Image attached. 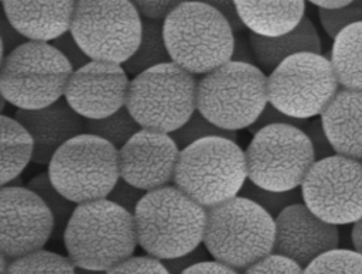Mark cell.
Instances as JSON below:
<instances>
[{
    "instance_id": "cell-38",
    "label": "cell",
    "mask_w": 362,
    "mask_h": 274,
    "mask_svg": "<svg viewBox=\"0 0 362 274\" xmlns=\"http://www.w3.org/2000/svg\"><path fill=\"white\" fill-rule=\"evenodd\" d=\"M303 130L311 141L314 155H315V161L335 154V150H334V147H332V144H331V141H329V138H328V136L324 130V126H322V121H321L320 117L314 119V120L310 119L308 124Z\"/></svg>"
},
{
    "instance_id": "cell-17",
    "label": "cell",
    "mask_w": 362,
    "mask_h": 274,
    "mask_svg": "<svg viewBox=\"0 0 362 274\" xmlns=\"http://www.w3.org/2000/svg\"><path fill=\"white\" fill-rule=\"evenodd\" d=\"M274 223L273 251L296 260L303 268L321 253L339 244L338 226L317 216L304 202L283 209Z\"/></svg>"
},
{
    "instance_id": "cell-36",
    "label": "cell",
    "mask_w": 362,
    "mask_h": 274,
    "mask_svg": "<svg viewBox=\"0 0 362 274\" xmlns=\"http://www.w3.org/2000/svg\"><path fill=\"white\" fill-rule=\"evenodd\" d=\"M146 192L147 191L137 188L136 185L127 182L126 179L119 178V181L115 184L113 189L109 192L107 198L110 201H113L115 203H117L119 206L124 208L126 210L134 213L139 202L146 195Z\"/></svg>"
},
{
    "instance_id": "cell-16",
    "label": "cell",
    "mask_w": 362,
    "mask_h": 274,
    "mask_svg": "<svg viewBox=\"0 0 362 274\" xmlns=\"http://www.w3.org/2000/svg\"><path fill=\"white\" fill-rule=\"evenodd\" d=\"M180 151L170 133L141 127L119 148L120 178L144 191L170 185Z\"/></svg>"
},
{
    "instance_id": "cell-23",
    "label": "cell",
    "mask_w": 362,
    "mask_h": 274,
    "mask_svg": "<svg viewBox=\"0 0 362 274\" xmlns=\"http://www.w3.org/2000/svg\"><path fill=\"white\" fill-rule=\"evenodd\" d=\"M341 88L362 90V23L342 28L329 55Z\"/></svg>"
},
{
    "instance_id": "cell-40",
    "label": "cell",
    "mask_w": 362,
    "mask_h": 274,
    "mask_svg": "<svg viewBox=\"0 0 362 274\" xmlns=\"http://www.w3.org/2000/svg\"><path fill=\"white\" fill-rule=\"evenodd\" d=\"M194 1L208 4L212 8L218 10L228 20V23L230 24V27L233 28L235 32H242L243 30H246L245 24L242 23V20L238 14L235 0H194Z\"/></svg>"
},
{
    "instance_id": "cell-37",
    "label": "cell",
    "mask_w": 362,
    "mask_h": 274,
    "mask_svg": "<svg viewBox=\"0 0 362 274\" xmlns=\"http://www.w3.org/2000/svg\"><path fill=\"white\" fill-rule=\"evenodd\" d=\"M51 44L69 61L74 71L79 69L81 66H83L90 61L88 54L81 48L78 41L71 34V31H66L62 35L57 37L55 40L51 41Z\"/></svg>"
},
{
    "instance_id": "cell-28",
    "label": "cell",
    "mask_w": 362,
    "mask_h": 274,
    "mask_svg": "<svg viewBox=\"0 0 362 274\" xmlns=\"http://www.w3.org/2000/svg\"><path fill=\"white\" fill-rule=\"evenodd\" d=\"M75 268L69 256L38 249L13 258L7 273H75Z\"/></svg>"
},
{
    "instance_id": "cell-30",
    "label": "cell",
    "mask_w": 362,
    "mask_h": 274,
    "mask_svg": "<svg viewBox=\"0 0 362 274\" xmlns=\"http://www.w3.org/2000/svg\"><path fill=\"white\" fill-rule=\"evenodd\" d=\"M304 273H362V253L349 249H331L317 256Z\"/></svg>"
},
{
    "instance_id": "cell-10",
    "label": "cell",
    "mask_w": 362,
    "mask_h": 274,
    "mask_svg": "<svg viewBox=\"0 0 362 274\" xmlns=\"http://www.w3.org/2000/svg\"><path fill=\"white\" fill-rule=\"evenodd\" d=\"M141 20L130 0H76L69 31L90 59L123 64L140 44Z\"/></svg>"
},
{
    "instance_id": "cell-43",
    "label": "cell",
    "mask_w": 362,
    "mask_h": 274,
    "mask_svg": "<svg viewBox=\"0 0 362 274\" xmlns=\"http://www.w3.org/2000/svg\"><path fill=\"white\" fill-rule=\"evenodd\" d=\"M230 61L257 65L252 44H250V40H249V35L246 37L242 32H235L233 51H232V59Z\"/></svg>"
},
{
    "instance_id": "cell-46",
    "label": "cell",
    "mask_w": 362,
    "mask_h": 274,
    "mask_svg": "<svg viewBox=\"0 0 362 274\" xmlns=\"http://www.w3.org/2000/svg\"><path fill=\"white\" fill-rule=\"evenodd\" d=\"M307 1L313 3L318 8H338L351 3L352 0H307Z\"/></svg>"
},
{
    "instance_id": "cell-19",
    "label": "cell",
    "mask_w": 362,
    "mask_h": 274,
    "mask_svg": "<svg viewBox=\"0 0 362 274\" xmlns=\"http://www.w3.org/2000/svg\"><path fill=\"white\" fill-rule=\"evenodd\" d=\"M6 18L27 38L51 42L69 31L76 0H1Z\"/></svg>"
},
{
    "instance_id": "cell-8",
    "label": "cell",
    "mask_w": 362,
    "mask_h": 274,
    "mask_svg": "<svg viewBox=\"0 0 362 274\" xmlns=\"http://www.w3.org/2000/svg\"><path fill=\"white\" fill-rule=\"evenodd\" d=\"M197 75L170 61L136 75L126 107L144 129L171 133L197 110Z\"/></svg>"
},
{
    "instance_id": "cell-9",
    "label": "cell",
    "mask_w": 362,
    "mask_h": 274,
    "mask_svg": "<svg viewBox=\"0 0 362 274\" xmlns=\"http://www.w3.org/2000/svg\"><path fill=\"white\" fill-rule=\"evenodd\" d=\"M48 174L55 188L75 203L107 198L120 178L119 150L98 136L81 133L55 151Z\"/></svg>"
},
{
    "instance_id": "cell-31",
    "label": "cell",
    "mask_w": 362,
    "mask_h": 274,
    "mask_svg": "<svg viewBox=\"0 0 362 274\" xmlns=\"http://www.w3.org/2000/svg\"><path fill=\"white\" fill-rule=\"evenodd\" d=\"M170 134L174 138V141L178 144L180 148H184V147H187V145H189L194 141H198L201 138L214 137V136L236 140V131L226 130V129H222V127L216 126L215 123L208 120L198 110H195L192 113V116L181 127L171 131Z\"/></svg>"
},
{
    "instance_id": "cell-7",
    "label": "cell",
    "mask_w": 362,
    "mask_h": 274,
    "mask_svg": "<svg viewBox=\"0 0 362 274\" xmlns=\"http://www.w3.org/2000/svg\"><path fill=\"white\" fill-rule=\"evenodd\" d=\"M72 72L51 42L28 40L1 58L0 92L17 109H41L64 97Z\"/></svg>"
},
{
    "instance_id": "cell-22",
    "label": "cell",
    "mask_w": 362,
    "mask_h": 274,
    "mask_svg": "<svg viewBox=\"0 0 362 274\" xmlns=\"http://www.w3.org/2000/svg\"><path fill=\"white\" fill-rule=\"evenodd\" d=\"M249 40L256 56V64L269 73L286 58L298 52L321 54V40L313 21L304 16L296 28L291 31L266 37L256 32H249Z\"/></svg>"
},
{
    "instance_id": "cell-12",
    "label": "cell",
    "mask_w": 362,
    "mask_h": 274,
    "mask_svg": "<svg viewBox=\"0 0 362 274\" xmlns=\"http://www.w3.org/2000/svg\"><path fill=\"white\" fill-rule=\"evenodd\" d=\"M341 85L331 59L317 52H298L267 75L269 102L297 119L320 116Z\"/></svg>"
},
{
    "instance_id": "cell-13",
    "label": "cell",
    "mask_w": 362,
    "mask_h": 274,
    "mask_svg": "<svg viewBox=\"0 0 362 274\" xmlns=\"http://www.w3.org/2000/svg\"><path fill=\"white\" fill-rule=\"evenodd\" d=\"M303 202L337 226L362 216V161L342 154L317 160L301 184Z\"/></svg>"
},
{
    "instance_id": "cell-41",
    "label": "cell",
    "mask_w": 362,
    "mask_h": 274,
    "mask_svg": "<svg viewBox=\"0 0 362 274\" xmlns=\"http://www.w3.org/2000/svg\"><path fill=\"white\" fill-rule=\"evenodd\" d=\"M206 253H208L206 249L204 250L198 246L197 249H194L192 251H189L187 254H182V256H178V257H174V258H165L163 261H164V264H165V267L168 268L170 273H184L189 266L195 264L197 261L205 260Z\"/></svg>"
},
{
    "instance_id": "cell-14",
    "label": "cell",
    "mask_w": 362,
    "mask_h": 274,
    "mask_svg": "<svg viewBox=\"0 0 362 274\" xmlns=\"http://www.w3.org/2000/svg\"><path fill=\"white\" fill-rule=\"evenodd\" d=\"M0 215V250L11 260L42 249L55 230L52 212L28 186L3 185Z\"/></svg>"
},
{
    "instance_id": "cell-26",
    "label": "cell",
    "mask_w": 362,
    "mask_h": 274,
    "mask_svg": "<svg viewBox=\"0 0 362 274\" xmlns=\"http://www.w3.org/2000/svg\"><path fill=\"white\" fill-rule=\"evenodd\" d=\"M140 129L141 126L126 106L106 117L85 119V133L109 141L117 150L123 147Z\"/></svg>"
},
{
    "instance_id": "cell-6",
    "label": "cell",
    "mask_w": 362,
    "mask_h": 274,
    "mask_svg": "<svg viewBox=\"0 0 362 274\" xmlns=\"http://www.w3.org/2000/svg\"><path fill=\"white\" fill-rule=\"evenodd\" d=\"M267 103V75L253 64L228 61L197 83V110L226 130L247 129Z\"/></svg>"
},
{
    "instance_id": "cell-33",
    "label": "cell",
    "mask_w": 362,
    "mask_h": 274,
    "mask_svg": "<svg viewBox=\"0 0 362 274\" xmlns=\"http://www.w3.org/2000/svg\"><path fill=\"white\" fill-rule=\"evenodd\" d=\"M245 273H304V268L296 260L284 254L270 251L256 263L250 264Z\"/></svg>"
},
{
    "instance_id": "cell-24",
    "label": "cell",
    "mask_w": 362,
    "mask_h": 274,
    "mask_svg": "<svg viewBox=\"0 0 362 274\" xmlns=\"http://www.w3.org/2000/svg\"><path fill=\"white\" fill-rule=\"evenodd\" d=\"M34 154V138L16 119L1 116V177L0 184L7 185L17 178Z\"/></svg>"
},
{
    "instance_id": "cell-32",
    "label": "cell",
    "mask_w": 362,
    "mask_h": 274,
    "mask_svg": "<svg viewBox=\"0 0 362 274\" xmlns=\"http://www.w3.org/2000/svg\"><path fill=\"white\" fill-rule=\"evenodd\" d=\"M318 18L328 37L334 40L342 28L362 23V0H352L338 8H318Z\"/></svg>"
},
{
    "instance_id": "cell-34",
    "label": "cell",
    "mask_w": 362,
    "mask_h": 274,
    "mask_svg": "<svg viewBox=\"0 0 362 274\" xmlns=\"http://www.w3.org/2000/svg\"><path fill=\"white\" fill-rule=\"evenodd\" d=\"M107 273H160L167 274L170 273L165 267L164 261L158 257H154L151 254L147 256H129L119 264H116L113 268H110Z\"/></svg>"
},
{
    "instance_id": "cell-4",
    "label": "cell",
    "mask_w": 362,
    "mask_h": 274,
    "mask_svg": "<svg viewBox=\"0 0 362 274\" xmlns=\"http://www.w3.org/2000/svg\"><path fill=\"white\" fill-rule=\"evenodd\" d=\"M163 24L171 61L191 73L204 75L232 59L235 31L211 6L188 0Z\"/></svg>"
},
{
    "instance_id": "cell-2",
    "label": "cell",
    "mask_w": 362,
    "mask_h": 274,
    "mask_svg": "<svg viewBox=\"0 0 362 274\" xmlns=\"http://www.w3.org/2000/svg\"><path fill=\"white\" fill-rule=\"evenodd\" d=\"M133 216L139 246L161 260L187 254L204 240L206 208L174 184L147 191Z\"/></svg>"
},
{
    "instance_id": "cell-45",
    "label": "cell",
    "mask_w": 362,
    "mask_h": 274,
    "mask_svg": "<svg viewBox=\"0 0 362 274\" xmlns=\"http://www.w3.org/2000/svg\"><path fill=\"white\" fill-rule=\"evenodd\" d=\"M351 242L355 250L362 253V216L352 223L351 229Z\"/></svg>"
},
{
    "instance_id": "cell-42",
    "label": "cell",
    "mask_w": 362,
    "mask_h": 274,
    "mask_svg": "<svg viewBox=\"0 0 362 274\" xmlns=\"http://www.w3.org/2000/svg\"><path fill=\"white\" fill-rule=\"evenodd\" d=\"M28 41L4 16L1 25V54L7 55L10 51L17 48L18 45Z\"/></svg>"
},
{
    "instance_id": "cell-5",
    "label": "cell",
    "mask_w": 362,
    "mask_h": 274,
    "mask_svg": "<svg viewBox=\"0 0 362 274\" xmlns=\"http://www.w3.org/2000/svg\"><path fill=\"white\" fill-rule=\"evenodd\" d=\"M247 179L245 151L226 137H205L181 148L173 184L204 208L239 195Z\"/></svg>"
},
{
    "instance_id": "cell-29",
    "label": "cell",
    "mask_w": 362,
    "mask_h": 274,
    "mask_svg": "<svg viewBox=\"0 0 362 274\" xmlns=\"http://www.w3.org/2000/svg\"><path fill=\"white\" fill-rule=\"evenodd\" d=\"M239 195L255 201L273 218H276L287 206L303 202L301 188H294L290 191H272L253 184L250 179H246Z\"/></svg>"
},
{
    "instance_id": "cell-1",
    "label": "cell",
    "mask_w": 362,
    "mask_h": 274,
    "mask_svg": "<svg viewBox=\"0 0 362 274\" xmlns=\"http://www.w3.org/2000/svg\"><path fill=\"white\" fill-rule=\"evenodd\" d=\"M62 237L74 264L88 271L107 273L139 244L133 213L109 198L78 203Z\"/></svg>"
},
{
    "instance_id": "cell-11",
    "label": "cell",
    "mask_w": 362,
    "mask_h": 274,
    "mask_svg": "<svg viewBox=\"0 0 362 274\" xmlns=\"http://www.w3.org/2000/svg\"><path fill=\"white\" fill-rule=\"evenodd\" d=\"M247 179L272 191L300 188L315 162L310 138L291 124H270L253 134L246 151Z\"/></svg>"
},
{
    "instance_id": "cell-25",
    "label": "cell",
    "mask_w": 362,
    "mask_h": 274,
    "mask_svg": "<svg viewBox=\"0 0 362 274\" xmlns=\"http://www.w3.org/2000/svg\"><path fill=\"white\" fill-rule=\"evenodd\" d=\"M141 38L133 55L123 62V68L130 75H139L156 65L171 61L164 38V21L143 17Z\"/></svg>"
},
{
    "instance_id": "cell-39",
    "label": "cell",
    "mask_w": 362,
    "mask_h": 274,
    "mask_svg": "<svg viewBox=\"0 0 362 274\" xmlns=\"http://www.w3.org/2000/svg\"><path fill=\"white\" fill-rule=\"evenodd\" d=\"M130 1L137 8L141 17L164 21L165 17L173 10H175L180 4L188 0H130Z\"/></svg>"
},
{
    "instance_id": "cell-47",
    "label": "cell",
    "mask_w": 362,
    "mask_h": 274,
    "mask_svg": "<svg viewBox=\"0 0 362 274\" xmlns=\"http://www.w3.org/2000/svg\"><path fill=\"white\" fill-rule=\"evenodd\" d=\"M10 263H11V258L1 253V256H0V266H1V267H0V273L6 274V273H7V270H8Z\"/></svg>"
},
{
    "instance_id": "cell-15",
    "label": "cell",
    "mask_w": 362,
    "mask_h": 274,
    "mask_svg": "<svg viewBox=\"0 0 362 274\" xmlns=\"http://www.w3.org/2000/svg\"><path fill=\"white\" fill-rule=\"evenodd\" d=\"M129 85L122 64L90 59L71 73L64 99L83 119H100L126 106Z\"/></svg>"
},
{
    "instance_id": "cell-20",
    "label": "cell",
    "mask_w": 362,
    "mask_h": 274,
    "mask_svg": "<svg viewBox=\"0 0 362 274\" xmlns=\"http://www.w3.org/2000/svg\"><path fill=\"white\" fill-rule=\"evenodd\" d=\"M320 119L335 153L362 161V90L339 88Z\"/></svg>"
},
{
    "instance_id": "cell-18",
    "label": "cell",
    "mask_w": 362,
    "mask_h": 274,
    "mask_svg": "<svg viewBox=\"0 0 362 274\" xmlns=\"http://www.w3.org/2000/svg\"><path fill=\"white\" fill-rule=\"evenodd\" d=\"M14 117L33 136V161L41 165H48L64 143L85 133V119L62 97L41 109H17Z\"/></svg>"
},
{
    "instance_id": "cell-35",
    "label": "cell",
    "mask_w": 362,
    "mask_h": 274,
    "mask_svg": "<svg viewBox=\"0 0 362 274\" xmlns=\"http://www.w3.org/2000/svg\"><path fill=\"white\" fill-rule=\"evenodd\" d=\"M310 119H297L293 116H288L286 113H283L281 110H279L277 107H274L270 102L266 105V107L263 109V112L260 113V116L256 119V121L253 124H250L247 127V130L255 134L257 133L260 129L270 126V124H291L300 129H304L308 124Z\"/></svg>"
},
{
    "instance_id": "cell-3",
    "label": "cell",
    "mask_w": 362,
    "mask_h": 274,
    "mask_svg": "<svg viewBox=\"0 0 362 274\" xmlns=\"http://www.w3.org/2000/svg\"><path fill=\"white\" fill-rule=\"evenodd\" d=\"M274 236V218L246 196L236 195L206 208L202 243L214 258L238 271L273 251Z\"/></svg>"
},
{
    "instance_id": "cell-27",
    "label": "cell",
    "mask_w": 362,
    "mask_h": 274,
    "mask_svg": "<svg viewBox=\"0 0 362 274\" xmlns=\"http://www.w3.org/2000/svg\"><path fill=\"white\" fill-rule=\"evenodd\" d=\"M27 186L33 189L47 203V206L52 212V216L55 220V229L62 230L64 233V229L68 220L71 219L78 203L68 199L62 192H59L55 188V185L49 178L48 171L35 175L33 179L28 181Z\"/></svg>"
},
{
    "instance_id": "cell-21",
    "label": "cell",
    "mask_w": 362,
    "mask_h": 274,
    "mask_svg": "<svg viewBox=\"0 0 362 274\" xmlns=\"http://www.w3.org/2000/svg\"><path fill=\"white\" fill-rule=\"evenodd\" d=\"M246 30L276 37L296 28L304 17L305 0H235Z\"/></svg>"
},
{
    "instance_id": "cell-44",
    "label": "cell",
    "mask_w": 362,
    "mask_h": 274,
    "mask_svg": "<svg viewBox=\"0 0 362 274\" xmlns=\"http://www.w3.org/2000/svg\"><path fill=\"white\" fill-rule=\"evenodd\" d=\"M185 274H191V273H229V274H233V273H238V270L221 260H201V261H197L195 264L189 266L185 271Z\"/></svg>"
}]
</instances>
